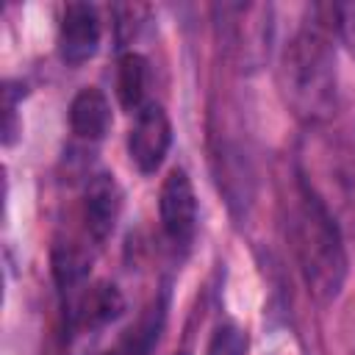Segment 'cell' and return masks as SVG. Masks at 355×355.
I'll list each match as a JSON object with an SVG mask.
<instances>
[{
  "label": "cell",
  "instance_id": "cell-10",
  "mask_svg": "<svg viewBox=\"0 0 355 355\" xmlns=\"http://www.w3.org/2000/svg\"><path fill=\"white\" fill-rule=\"evenodd\" d=\"M147 83H150V67L147 58L139 53H125L119 55L116 64V97L122 108L136 114L141 105H147Z\"/></svg>",
  "mask_w": 355,
  "mask_h": 355
},
{
  "label": "cell",
  "instance_id": "cell-4",
  "mask_svg": "<svg viewBox=\"0 0 355 355\" xmlns=\"http://www.w3.org/2000/svg\"><path fill=\"white\" fill-rule=\"evenodd\" d=\"M222 17V31L230 53L244 67H255L269 53V28H272V8L255 3L222 6L216 8Z\"/></svg>",
  "mask_w": 355,
  "mask_h": 355
},
{
  "label": "cell",
  "instance_id": "cell-2",
  "mask_svg": "<svg viewBox=\"0 0 355 355\" xmlns=\"http://www.w3.org/2000/svg\"><path fill=\"white\" fill-rule=\"evenodd\" d=\"M288 239L308 291L319 302H333L347 280L344 230L300 183L288 205Z\"/></svg>",
  "mask_w": 355,
  "mask_h": 355
},
{
  "label": "cell",
  "instance_id": "cell-5",
  "mask_svg": "<svg viewBox=\"0 0 355 355\" xmlns=\"http://www.w3.org/2000/svg\"><path fill=\"white\" fill-rule=\"evenodd\" d=\"M172 147V122L164 111L161 103H147L136 111V119H133V128L128 133V153H130V161L136 164L139 172L144 175H153L166 153Z\"/></svg>",
  "mask_w": 355,
  "mask_h": 355
},
{
  "label": "cell",
  "instance_id": "cell-8",
  "mask_svg": "<svg viewBox=\"0 0 355 355\" xmlns=\"http://www.w3.org/2000/svg\"><path fill=\"white\" fill-rule=\"evenodd\" d=\"M122 211V191L114 180V175L100 172L86 183V194H83V216H86V227L89 233L103 241L111 236L116 219Z\"/></svg>",
  "mask_w": 355,
  "mask_h": 355
},
{
  "label": "cell",
  "instance_id": "cell-7",
  "mask_svg": "<svg viewBox=\"0 0 355 355\" xmlns=\"http://www.w3.org/2000/svg\"><path fill=\"white\" fill-rule=\"evenodd\" d=\"M100 47V19L94 6L89 3H69L64 6L61 25H58V50L67 64L89 61Z\"/></svg>",
  "mask_w": 355,
  "mask_h": 355
},
{
  "label": "cell",
  "instance_id": "cell-12",
  "mask_svg": "<svg viewBox=\"0 0 355 355\" xmlns=\"http://www.w3.org/2000/svg\"><path fill=\"white\" fill-rule=\"evenodd\" d=\"M244 352H247V333L233 322L219 324L205 347V355H244Z\"/></svg>",
  "mask_w": 355,
  "mask_h": 355
},
{
  "label": "cell",
  "instance_id": "cell-9",
  "mask_svg": "<svg viewBox=\"0 0 355 355\" xmlns=\"http://www.w3.org/2000/svg\"><path fill=\"white\" fill-rule=\"evenodd\" d=\"M111 103L97 86L80 89L69 103V125L80 139L100 141L111 130Z\"/></svg>",
  "mask_w": 355,
  "mask_h": 355
},
{
  "label": "cell",
  "instance_id": "cell-3",
  "mask_svg": "<svg viewBox=\"0 0 355 355\" xmlns=\"http://www.w3.org/2000/svg\"><path fill=\"white\" fill-rule=\"evenodd\" d=\"M322 128H308L302 136L297 183L341 230H355V161L352 153L338 139L322 133Z\"/></svg>",
  "mask_w": 355,
  "mask_h": 355
},
{
  "label": "cell",
  "instance_id": "cell-6",
  "mask_svg": "<svg viewBox=\"0 0 355 355\" xmlns=\"http://www.w3.org/2000/svg\"><path fill=\"white\" fill-rule=\"evenodd\" d=\"M158 211H161V227L169 236V241L180 247L191 244L197 233L200 211H197L194 186L183 169H172L164 178L161 194H158Z\"/></svg>",
  "mask_w": 355,
  "mask_h": 355
},
{
  "label": "cell",
  "instance_id": "cell-11",
  "mask_svg": "<svg viewBox=\"0 0 355 355\" xmlns=\"http://www.w3.org/2000/svg\"><path fill=\"white\" fill-rule=\"evenodd\" d=\"M122 308H125V302H122L119 291L108 283H100V286H94L83 294L78 313L89 327H97V324H105V322L116 319L122 313Z\"/></svg>",
  "mask_w": 355,
  "mask_h": 355
},
{
  "label": "cell",
  "instance_id": "cell-1",
  "mask_svg": "<svg viewBox=\"0 0 355 355\" xmlns=\"http://www.w3.org/2000/svg\"><path fill=\"white\" fill-rule=\"evenodd\" d=\"M280 92L305 128H322L338 105L336 53L322 22H305L280 55Z\"/></svg>",
  "mask_w": 355,
  "mask_h": 355
},
{
  "label": "cell",
  "instance_id": "cell-13",
  "mask_svg": "<svg viewBox=\"0 0 355 355\" xmlns=\"http://www.w3.org/2000/svg\"><path fill=\"white\" fill-rule=\"evenodd\" d=\"M333 17H336V31L341 36V42L347 44V50L352 53L355 58V3H341V6H333Z\"/></svg>",
  "mask_w": 355,
  "mask_h": 355
}]
</instances>
